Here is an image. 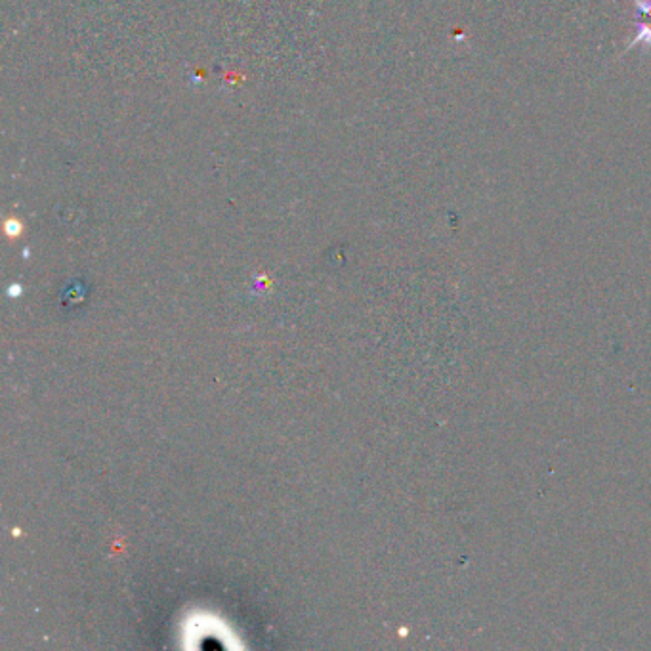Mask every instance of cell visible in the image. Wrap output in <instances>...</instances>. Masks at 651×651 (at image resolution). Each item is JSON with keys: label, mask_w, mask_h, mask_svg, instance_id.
Here are the masks:
<instances>
[{"label": "cell", "mask_w": 651, "mask_h": 651, "mask_svg": "<svg viewBox=\"0 0 651 651\" xmlns=\"http://www.w3.org/2000/svg\"><path fill=\"white\" fill-rule=\"evenodd\" d=\"M632 4L638 8L640 14L651 16V0H632Z\"/></svg>", "instance_id": "7a4b0ae2"}, {"label": "cell", "mask_w": 651, "mask_h": 651, "mask_svg": "<svg viewBox=\"0 0 651 651\" xmlns=\"http://www.w3.org/2000/svg\"><path fill=\"white\" fill-rule=\"evenodd\" d=\"M636 44H644L646 50L651 52V23H636V33L632 35V39H630L621 56H625Z\"/></svg>", "instance_id": "6da1fadb"}]
</instances>
